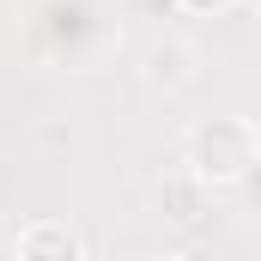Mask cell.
<instances>
[{"instance_id":"1","label":"cell","mask_w":261,"mask_h":261,"mask_svg":"<svg viewBox=\"0 0 261 261\" xmlns=\"http://www.w3.org/2000/svg\"><path fill=\"white\" fill-rule=\"evenodd\" d=\"M261 164V134L249 116H206L189 134V176L206 189H237Z\"/></svg>"},{"instance_id":"2","label":"cell","mask_w":261,"mask_h":261,"mask_svg":"<svg viewBox=\"0 0 261 261\" xmlns=\"http://www.w3.org/2000/svg\"><path fill=\"white\" fill-rule=\"evenodd\" d=\"M12 261H85V237L67 219H31L12 243Z\"/></svg>"},{"instance_id":"3","label":"cell","mask_w":261,"mask_h":261,"mask_svg":"<svg viewBox=\"0 0 261 261\" xmlns=\"http://www.w3.org/2000/svg\"><path fill=\"white\" fill-rule=\"evenodd\" d=\"M206 182H195L189 170H176V176H164L158 182V206H164V219L170 225H182V231H195L200 219H206Z\"/></svg>"},{"instance_id":"4","label":"cell","mask_w":261,"mask_h":261,"mask_svg":"<svg viewBox=\"0 0 261 261\" xmlns=\"http://www.w3.org/2000/svg\"><path fill=\"white\" fill-rule=\"evenodd\" d=\"M146 61H152V79H158V85H182V79H189V49H182V43H170V49H152V55H146Z\"/></svg>"},{"instance_id":"5","label":"cell","mask_w":261,"mask_h":261,"mask_svg":"<svg viewBox=\"0 0 261 261\" xmlns=\"http://www.w3.org/2000/svg\"><path fill=\"white\" fill-rule=\"evenodd\" d=\"M176 6H182V12H231L237 0H176Z\"/></svg>"},{"instance_id":"6","label":"cell","mask_w":261,"mask_h":261,"mask_svg":"<svg viewBox=\"0 0 261 261\" xmlns=\"http://www.w3.org/2000/svg\"><path fill=\"white\" fill-rule=\"evenodd\" d=\"M146 261H189V255H182V249H152Z\"/></svg>"}]
</instances>
